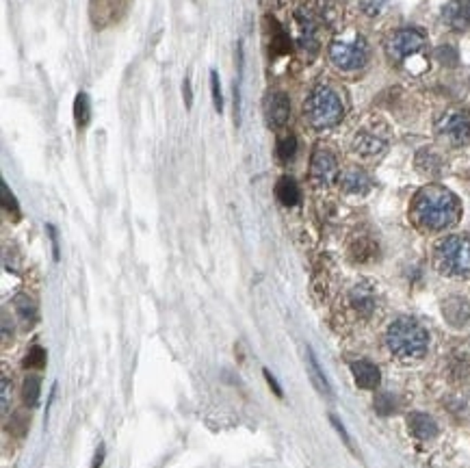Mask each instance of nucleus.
<instances>
[{"mask_svg": "<svg viewBox=\"0 0 470 468\" xmlns=\"http://www.w3.org/2000/svg\"><path fill=\"white\" fill-rule=\"evenodd\" d=\"M303 113H306L308 124L312 128L326 131V128L340 124V120L345 118V104H343V98H340V93L332 85L321 83L310 91V95H308V100L303 104Z\"/></svg>", "mask_w": 470, "mask_h": 468, "instance_id": "7ed1b4c3", "label": "nucleus"}, {"mask_svg": "<svg viewBox=\"0 0 470 468\" xmlns=\"http://www.w3.org/2000/svg\"><path fill=\"white\" fill-rule=\"evenodd\" d=\"M182 95H185V102H187V106L191 109V104H193V91H191V83H189V78H185V83H182Z\"/></svg>", "mask_w": 470, "mask_h": 468, "instance_id": "c9c22d12", "label": "nucleus"}, {"mask_svg": "<svg viewBox=\"0 0 470 468\" xmlns=\"http://www.w3.org/2000/svg\"><path fill=\"white\" fill-rule=\"evenodd\" d=\"M340 187H343V191L349 193V196H364V193L370 191L373 182H370V176L364 169L349 167L340 174Z\"/></svg>", "mask_w": 470, "mask_h": 468, "instance_id": "ddd939ff", "label": "nucleus"}, {"mask_svg": "<svg viewBox=\"0 0 470 468\" xmlns=\"http://www.w3.org/2000/svg\"><path fill=\"white\" fill-rule=\"evenodd\" d=\"M3 206H5V211L13 217V219H20V206H18V200H15V196L9 191L7 182L3 180Z\"/></svg>", "mask_w": 470, "mask_h": 468, "instance_id": "cd10ccee", "label": "nucleus"}, {"mask_svg": "<svg viewBox=\"0 0 470 468\" xmlns=\"http://www.w3.org/2000/svg\"><path fill=\"white\" fill-rule=\"evenodd\" d=\"M39 393H41L39 377H35V375L26 377V380H24V389H22V399H24L26 406L35 408L37 403H39Z\"/></svg>", "mask_w": 470, "mask_h": 468, "instance_id": "b1692460", "label": "nucleus"}, {"mask_svg": "<svg viewBox=\"0 0 470 468\" xmlns=\"http://www.w3.org/2000/svg\"><path fill=\"white\" fill-rule=\"evenodd\" d=\"M442 312L449 324L455 328H462L464 324L470 321V306L464 297H449L442 303Z\"/></svg>", "mask_w": 470, "mask_h": 468, "instance_id": "dca6fc26", "label": "nucleus"}, {"mask_svg": "<svg viewBox=\"0 0 470 468\" xmlns=\"http://www.w3.org/2000/svg\"><path fill=\"white\" fill-rule=\"evenodd\" d=\"M330 421H332L334 429H336V431L340 433V438H343V442H345V444H347V447H349V449L353 451V444H351V440H349V433H347V429L343 427V423L338 421V416H334V414H332V416H330Z\"/></svg>", "mask_w": 470, "mask_h": 468, "instance_id": "72a5a7b5", "label": "nucleus"}, {"mask_svg": "<svg viewBox=\"0 0 470 468\" xmlns=\"http://www.w3.org/2000/svg\"><path fill=\"white\" fill-rule=\"evenodd\" d=\"M102 462H104V444H100V447H98V451H95L91 468H100V466H102Z\"/></svg>", "mask_w": 470, "mask_h": 468, "instance_id": "e433bc0d", "label": "nucleus"}, {"mask_svg": "<svg viewBox=\"0 0 470 468\" xmlns=\"http://www.w3.org/2000/svg\"><path fill=\"white\" fill-rule=\"evenodd\" d=\"M351 256H353L355 263H368V261H373V258L377 256V245L373 243L370 238L362 236V238H358L351 245Z\"/></svg>", "mask_w": 470, "mask_h": 468, "instance_id": "4be33fe9", "label": "nucleus"}, {"mask_svg": "<svg viewBox=\"0 0 470 468\" xmlns=\"http://www.w3.org/2000/svg\"><path fill=\"white\" fill-rule=\"evenodd\" d=\"M263 111H265L267 126H271V128H282L288 122V118H290V100H288V95L282 93V91H271V93H267Z\"/></svg>", "mask_w": 470, "mask_h": 468, "instance_id": "9b49d317", "label": "nucleus"}, {"mask_svg": "<svg viewBox=\"0 0 470 468\" xmlns=\"http://www.w3.org/2000/svg\"><path fill=\"white\" fill-rule=\"evenodd\" d=\"M131 0H91V20L95 26H109L126 13Z\"/></svg>", "mask_w": 470, "mask_h": 468, "instance_id": "9d476101", "label": "nucleus"}, {"mask_svg": "<svg viewBox=\"0 0 470 468\" xmlns=\"http://www.w3.org/2000/svg\"><path fill=\"white\" fill-rule=\"evenodd\" d=\"M408 427L412 431L414 438L418 440H431L438 436V425L429 414L423 412H414L408 416Z\"/></svg>", "mask_w": 470, "mask_h": 468, "instance_id": "f3484780", "label": "nucleus"}, {"mask_svg": "<svg viewBox=\"0 0 470 468\" xmlns=\"http://www.w3.org/2000/svg\"><path fill=\"white\" fill-rule=\"evenodd\" d=\"M375 410H377V414H382V416H391V414L397 410L395 397H393V395H388V393H382V395L375 399Z\"/></svg>", "mask_w": 470, "mask_h": 468, "instance_id": "c756f323", "label": "nucleus"}, {"mask_svg": "<svg viewBox=\"0 0 470 468\" xmlns=\"http://www.w3.org/2000/svg\"><path fill=\"white\" fill-rule=\"evenodd\" d=\"M210 91H213V104L221 113L223 111V95H221V85H219V74L213 70L210 72Z\"/></svg>", "mask_w": 470, "mask_h": 468, "instance_id": "7c9ffc66", "label": "nucleus"}, {"mask_svg": "<svg viewBox=\"0 0 470 468\" xmlns=\"http://www.w3.org/2000/svg\"><path fill=\"white\" fill-rule=\"evenodd\" d=\"M48 232H50V238H53L55 258H57V261H59V241H57V230H55V225H48Z\"/></svg>", "mask_w": 470, "mask_h": 468, "instance_id": "4c0bfd02", "label": "nucleus"}, {"mask_svg": "<svg viewBox=\"0 0 470 468\" xmlns=\"http://www.w3.org/2000/svg\"><path fill=\"white\" fill-rule=\"evenodd\" d=\"M433 263L446 278H470V236L442 238L433 250Z\"/></svg>", "mask_w": 470, "mask_h": 468, "instance_id": "20e7f679", "label": "nucleus"}, {"mask_svg": "<svg viewBox=\"0 0 470 468\" xmlns=\"http://www.w3.org/2000/svg\"><path fill=\"white\" fill-rule=\"evenodd\" d=\"M275 198H278L280 204H284V206H297L301 200V191L293 178L284 176V178H280L278 185H275Z\"/></svg>", "mask_w": 470, "mask_h": 468, "instance_id": "6ab92c4d", "label": "nucleus"}, {"mask_svg": "<svg viewBox=\"0 0 470 468\" xmlns=\"http://www.w3.org/2000/svg\"><path fill=\"white\" fill-rule=\"evenodd\" d=\"M360 7L366 15H370V18H375V15H379L386 7V0H360Z\"/></svg>", "mask_w": 470, "mask_h": 468, "instance_id": "2f4dec72", "label": "nucleus"}, {"mask_svg": "<svg viewBox=\"0 0 470 468\" xmlns=\"http://www.w3.org/2000/svg\"><path fill=\"white\" fill-rule=\"evenodd\" d=\"M48 362V356H46V349L35 345V347H30L28 353H26V358H24V366L26 368H44Z\"/></svg>", "mask_w": 470, "mask_h": 468, "instance_id": "a878e982", "label": "nucleus"}, {"mask_svg": "<svg viewBox=\"0 0 470 468\" xmlns=\"http://www.w3.org/2000/svg\"><path fill=\"white\" fill-rule=\"evenodd\" d=\"M275 152H278V158L282 160V163H288V160H293L295 154H297V137L295 135H286L278 141V148H275Z\"/></svg>", "mask_w": 470, "mask_h": 468, "instance_id": "393cba45", "label": "nucleus"}, {"mask_svg": "<svg viewBox=\"0 0 470 468\" xmlns=\"http://www.w3.org/2000/svg\"><path fill=\"white\" fill-rule=\"evenodd\" d=\"M263 375H265V380H267V384H269V389H271V391L275 393V397H280V399H282V397H284V393H282V389H280V386H278V382H275V377H273V375L269 373L267 368L263 371Z\"/></svg>", "mask_w": 470, "mask_h": 468, "instance_id": "f704fd0d", "label": "nucleus"}, {"mask_svg": "<svg viewBox=\"0 0 470 468\" xmlns=\"http://www.w3.org/2000/svg\"><path fill=\"white\" fill-rule=\"evenodd\" d=\"M351 148H353L355 154L362 156V158H377L388 148V131L379 124L364 126V128H360V131L353 135Z\"/></svg>", "mask_w": 470, "mask_h": 468, "instance_id": "6e6552de", "label": "nucleus"}, {"mask_svg": "<svg viewBox=\"0 0 470 468\" xmlns=\"http://www.w3.org/2000/svg\"><path fill=\"white\" fill-rule=\"evenodd\" d=\"M310 180L317 187H332L338 180V160L330 150L326 148L314 150L310 160Z\"/></svg>", "mask_w": 470, "mask_h": 468, "instance_id": "1a4fd4ad", "label": "nucleus"}, {"mask_svg": "<svg viewBox=\"0 0 470 468\" xmlns=\"http://www.w3.org/2000/svg\"><path fill=\"white\" fill-rule=\"evenodd\" d=\"M9 431L13 436H18V438H22V436L28 431V416L24 412H15L9 421Z\"/></svg>", "mask_w": 470, "mask_h": 468, "instance_id": "c85d7f7f", "label": "nucleus"}, {"mask_svg": "<svg viewBox=\"0 0 470 468\" xmlns=\"http://www.w3.org/2000/svg\"><path fill=\"white\" fill-rule=\"evenodd\" d=\"M435 135L451 148L470 143V109L451 106L435 122Z\"/></svg>", "mask_w": 470, "mask_h": 468, "instance_id": "39448f33", "label": "nucleus"}, {"mask_svg": "<svg viewBox=\"0 0 470 468\" xmlns=\"http://www.w3.org/2000/svg\"><path fill=\"white\" fill-rule=\"evenodd\" d=\"M425 48H427V37L425 33H420L418 28H399L386 41L388 57H391L393 63H401V66H408L410 59L423 55Z\"/></svg>", "mask_w": 470, "mask_h": 468, "instance_id": "423d86ee", "label": "nucleus"}, {"mask_svg": "<svg viewBox=\"0 0 470 468\" xmlns=\"http://www.w3.org/2000/svg\"><path fill=\"white\" fill-rule=\"evenodd\" d=\"M351 373H353V380L355 384L360 386V389L364 391H373V389H377L379 386V380H382V373H379V368L368 362V360H358V362H353L351 364Z\"/></svg>", "mask_w": 470, "mask_h": 468, "instance_id": "2eb2a0df", "label": "nucleus"}, {"mask_svg": "<svg viewBox=\"0 0 470 468\" xmlns=\"http://www.w3.org/2000/svg\"><path fill=\"white\" fill-rule=\"evenodd\" d=\"M442 165H444L442 156L438 154L435 150H431V148H423V150L416 154V169L420 174L438 176V174L442 171Z\"/></svg>", "mask_w": 470, "mask_h": 468, "instance_id": "a211bd4d", "label": "nucleus"}, {"mask_svg": "<svg viewBox=\"0 0 470 468\" xmlns=\"http://www.w3.org/2000/svg\"><path fill=\"white\" fill-rule=\"evenodd\" d=\"M330 61L343 72H353L364 68L368 61V46L364 37L353 35L345 39H334L330 46Z\"/></svg>", "mask_w": 470, "mask_h": 468, "instance_id": "0eeeda50", "label": "nucleus"}, {"mask_svg": "<svg viewBox=\"0 0 470 468\" xmlns=\"http://www.w3.org/2000/svg\"><path fill=\"white\" fill-rule=\"evenodd\" d=\"M308 371H310V380L314 382V386L319 389V393H323L326 397H332V389H330V384H328V377L323 375V371L314 358V353L308 349Z\"/></svg>", "mask_w": 470, "mask_h": 468, "instance_id": "412c9836", "label": "nucleus"}, {"mask_svg": "<svg viewBox=\"0 0 470 468\" xmlns=\"http://www.w3.org/2000/svg\"><path fill=\"white\" fill-rule=\"evenodd\" d=\"M13 306H15V312L20 315V319H22V324L24 326H33L35 321H37V303H35V299L33 297H28V295H18L15 297V301H13Z\"/></svg>", "mask_w": 470, "mask_h": 468, "instance_id": "aec40b11", "label": "nucleus"}, {"mask_svg": "<svg viewBox=\"0 0 470 468\" xmlns=\"http://www.w3.org/2000/svg\"><path fill=\"white\" fill-rule=\"evenodd\" d=\"M11 393H13V386L11 380L7 375H3V386H0V399H3V414L9 412V401H11Z\"/></svg>", "mask_w": 470, "mask_h": 468, "instance_id": "473e14b6", "label": "nucleus"}, {"mask_svg": "<svg viewBox=\"0 0 470 468\" xmlns=\"http://www.w3.org/2000/svg\"><path fill=\"white\" fill-rule=\"evenodd\" d=\"M435 59L442 63V66H449V68H455L458 61H460V55L453 46H440L435 50Z\"/></svg>", "mask_w": 470, "mask_h": 468, "instance_id": "bb28decb", "label": "nucleus"}, {"mask_svg": "<svg viewBox=\"0 0 470 468\" xmlns=\"http://www.w3.org/2000/svg\"><path fill=\"white\" fill-rule=\"evenodd\" d=\"M349 301H351V308L360 317H370L373 312H375V306H377L375 288H373L370 284H358L349 293Z\"/></svg>", "mask_w": 470, "mask_h": 468, "instance_id": "4468645a", "label": "nucleus"}, {"mask_svg": "<svg viewBox=\"0 0 470 468\" xmlns=\"http://www.w3.org/2000/svg\"><path fill=\"white\" fill-rule=\"evenodd\" d=\"M74 120L78 128H85L91 122V100L87 93H78L74 100Z\"/></svg>", "mask_w": 470, "mask_h": 468, "instance_id": "5701e85b", "label": "nucleus"}, {"mask_svg": "<svg viewBox=\"0 0 470 468\" xmlns=\"http://www.w3.org/2000/svg\"><path fill=\"white\" fill-rule=\"evenodd\" d=\"M462 215L460 200L444 187L429 185L416 193L412 200V219L418 228L440 232L455 225Z\"/></svg>", "mask_w": 470, "mask_h": 468, "instance_id": "f257e3e1", "label": "nucleus"}, {"mask_svg": "<svg viewBox=\"0 0 470 468\" xmlns=\"http://www.w3.org/2000/svg\"><path fill=\"white\" fill-rule=\"evenodd\" d=\"M442 20L449 28L468 30L470 28V0H449L442 9Z\"/></svg>", "mask_w": 470, "mask_h": 468, "instance_id": "f8f14e48", "label": "nucleus"}, {"mask_svg": "<svg viewBox=\"0 0 470 468\" xmlns=\"http://www.w3.org/2000/svg\"><path fill=\"white\" fill-rule=\"evenodd\" d=\"M386 347L399 360H418L429 347V336L418 321L399 317L386 330Z\"/></svg>", "mask_w": 470, "mask_h": 468, "instance_id": "f03ea898", "label": "nucleus"}]
</instances>
